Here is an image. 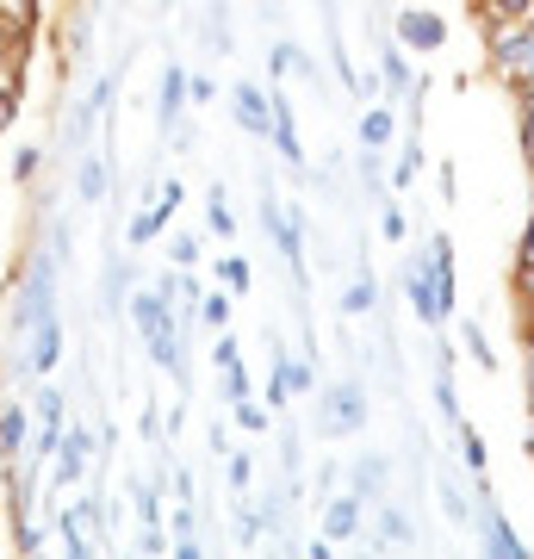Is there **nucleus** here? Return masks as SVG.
I'll list each match as a JSON object with an SVG mask.
<instances>
[{"mask_svg": "<svg viewBox=\"0 0 534 559\" xmlns=\"http://www.w3.org/2000/svg\"><path fill=\"white\" fill-rule=\"evenodd\" d=\"M529 187H534V162H529ZM515 267H534V193H529V224L515 237Z\"/></svg>", "mask_w": 534, "mask_h": 559, "instance_id": "39", "label": "nucleus"}, {"mask_svg": "<svg viewBox=\"0 0 534 559\" xmlns=\"http://www.w3.org/2000/svg\"><path fill=\"white\" fill-rule=\"evenodd\" d=\"M522 44H529V87H534V13L522 20Z\"/></svg>", "mask_w": 534, "mask_h": 559, "instance_id": "48", "label": "nucleus"}, {"mask_svg": "<svg viewBox=\"0 0 534 559\" xmlns=\"http://www.w3.org/2000/svg\"><path fill=\"white\" fill-rule=\"evenodd\" d=\"M522 411H534V323L522 330Z\"/></svg>", "mask_w": 534, "mask_h": 559, "instance_id": "40", "label": "nucleus"}, {"mask_svg": "<svg viewBox=\"0 0 534 559\" xmlns=\"http://www.w3.org/2000/svg\"><path fill=\"white\" fill-rule=\"evenodd\" d=\"M94 460H99L94 429H87V423H62V441H57V454H50V485H44V498L81 491V485L94 479Z\"/></svg>", "mask_w": 534, "mask_h": 559, "instance_id": "5", "label": "nucleus"}, {"mask_svg": "<svg viewBox=\"0 0 534 559\" xmlns=\"http://www.w3.org/2000/svg\"><path fill=\"white\" fill-rule=\"evenodd\" d=\"M168 540H175V559H199L205 547H199V510L193 503H168Z\"/></svg>", "mask_w": 534, "mask_h": 559, "instance_id": "26", "label": "nucleus"}, {"mask_svg": "<svg viewBox=\"0 0 534 559\" xmlns=\"http://www.w3.org/2000/svg\"><path fill=\"white\" fill-rule=\"evenodd\" d=\"M336 311H342V323L379 318V280H373V267H367V255L355 261V280H348V286H342V299H336Z\"/></svg>", "mask_w": 534, "mask_h": 559, "instance_id": "21", "label": "nucleus"}, {"mask_svg": "<svg viewBox=\"0 0 534 559\" xmlns=\"http://www.w3.org/2000/svg\"><path fill=\"white\" fill-rule=\"evenodd\" d=\"M274 156L286 162V168H293V175H305V138H298V112H293V100H286V94H280L274 87Z\"/></svg>", "mask_w": 534, "mask_h": 559, "instance_id": "20", "label": "nucleus"}, {"mask_svg": "<svg viewBox=\"0 0 534 559\" xmlns=\"http://www.w3.org/2000/svg\"><path fill=\"white\" fill-rule=\"evenodd\" d=\"M7 175H13L20 193H32L38 175H44V143H20V150H7Z\"/></svg>", "mask_w": 534, "mask_h": 559, "instance_id": "30", "label": "nucleus"}, {"mask_svg": "<svg viewBox=\"0 0 534 559\" xmlns=\"http://www.w3.org/2000/svg\"><path fill=\"white\" fill-rule=\"evenodd\" d=\"M175 498L193 503V473H187V466H175Z\"/></svg>", "mask_w": 534, "mask_h": 559, "instance_id": "47", "label": "nucleus"}, {"mask_svg": "<svg viewBox=\"0 0 534 559\" xmlns=\"http://www.w3.org/2000/svg\"><path fill=\"white\" fill-rule=\"evenodd\" d=\"M162 249H168V267H199V261H205L199 230H175V224H168V242H162Z\"/></svg>", "mask_w": 534, "mask_h": 559, "instance_id": "33", "label": "nucleus"}, {"mask_svg": "<svg viewBox=\"0 0 534 559\" xmlns=\"http://www.w3.org/2000/svg\"><path fill=\"white\" fill-rule=\"evenodd\" d=\"M131 274H138V261L119 255V242H112V255H106V267H99V311L106 318H119L124 299H131Z\"/></svg>", "mask_w": 534, "mask_h": 559, "instance_id": "22", "label": "nucleus"}, {"mask_svg": "<svg viewBox=\"0 0 534 559\" xmlns=\"http://www.w3.org/2000/svg\"><path fill=\"white\" fill-rule=\"evenodd\" d=\"M138 436L150 441V448H162V411H156V399H143V417H138Z\"/></svg>", "mask_w": 534, "mask_h": 559, "instance_id": "42", "label": "nucleus"}, {"mask_svg": "<svg viewBox=\"0 0 534 559\" xmlns=\"http://www.w3.org/2000/svg\"><path fill=\"white\" fill-rule=\"evenodd\" d=\"M367 510H373V503L342 485V491H330V498H317V535L330 540V547H348V540L367 535Z\"/></svg>", "mask_w": 534, "mask_h": 559, "instance_id": "7", "label": "nucleus"}, {"mask_svg": "<svg viewBox=\"0 0 534 559\" xmlns=\"http://www.w3.org/2000/svg\"><path fill=\"white\" fill-rule=\"evenodd\" d=\"M429 267H436V293L448 311H460V255H454V237L448 230H429Z\"/></svg>", "mask_w": 534, "mask_h": 559, "instance_id": "19", "label": "nucleus"}, {"mask_svg": "<svg viewBox=\"0 0 534 559\" xmlns=\"http://www.w3.org/2000/svg\"><path fill=\"white\" fill-rule=\"evenodd\" d=\"M454 460L466 466V479L473 485H485V473H491V448H485V429L466 423V417L454 423Z\"/></svg>", "mask_w": 534, "mask_h": 559, "instance_id": "25", "label": "nucleus"}, {"mask_svg": "<svg viewBox=\"0 0 534 559\" xmlns=\"http://www.w3.org/2000/svg\"><path fill=\"white\" fill-rule=\"evenodd\" d=\"M522 454L534 460V411H522Z\"/></svg>", "mask_w": 534, "mask_h": 559, "instance_id": "49", "label": "nucleus"}, {"mask_svg": "<svg viewBox=\"0 0 534 559\" xmlns=\"http://www.w3.org/2000/svg\"><path fill=\"white\" fill-rule=\"evenodd\" d=\"M205 230L212 237H237V212H230V193H224L218 180L205 187Z\"/></svg>", "mask_w": 534, "mask_h": 559, "instance_id": "31", "label": "nucleus"}, {"mask_svg": "<svg viewBox=\"0 0 534 559\" xmlns=\"http://www.w3.org/2000/svg\"><path fill=\"white\" fill-rule=\"evenodd\" d=\"M397 131H404V119H397V106H392V100H367V106H360V119H355L360 150H392Z\"/></svg>", "mask_w": 534, "mask_h": 559, "instance_id": "18", "label": "nucleus"}, {"mask_svg": "<svg viewBox=\"0 0 534 559\" xmlns=\"http://www.w3.org/2000/svg\"><path fill=\"white\" fill-rule=\"evenodd\" d=\"M385 7H397V0H385Z\"/></svg>", "mask_w": 534, "mask_h": 559, "instance_id": "51", "label": "nucleus"}, {"mask_svg": "<svg viewBox=\"0 0 534 559\" xmlns=\"http://www.w3.org/2000/svg\"><path fill=\"white\" fill-rule=\"evenodd\" d=\"M230 124L256 143L274 138V87H261V81H249V75L230 81Z\"/></svg>", "mask_w": 534, "mask_h": 559, "instance_id": "9", "label": "nucleus"}, {"mask_svg": "<svg viewBox=\"0 0 534 559\" xmlns=\"http://www.w3.org/2000/svg\"><path fill=\"white\" fill-rule=\"evenodd\" d=\"M311 429L317 441H355V436H367V423H373V385L367 380H355V373H342V380H323L311 392Z\"/></svg>", "mask_w": 534, "mask_h": 559, "instance_id": "2", "label": "nucleus"}, {"mask_svg": "<svg viewBox=\"0 0 534 559\" xmlns=\"http://www.w3.org/2000/svg\"><path fill=\"white\" fill-rule=\"evenodd\" d=\"M230 318H237V293L230 286H205L199 293V330L218 336V330H230Z\"/></svg>", "mask_w": 534, "mask_h": 559, "instance_id": "27", "label": "nucleus"}, {"mask_svg": "<svg viewBox=\"0 0 534 559\" xmlns=\"http://www.w3.org/2000/svg\"><path fill=\"white\" fill-rule=\"evenodd\" d=\"M454 342H460V355L473 360L478 373H503V355L491 348V336H485V323H478V318L454 311Z\"/></svg>", "mask_w": 534, "mask_h": 559, "instance_id": "23", "label": "nucleus"}, {"mask_svg": "<svg viewBox=\"0 0 534 559\" xmlns=\"http://www.w3.org/2000/svg\"><path fill=\"white\" fill-rule=\"evenodd\" d=\"M187 106H193V100H187V62L168 57V69H162V81H156V131H162V138L187 119Z\"/></svg>", "mask_w": 534, "mask_h": 559, "instance_id": "15", "label": "nucleus"}, {"mask_svg": "<svg viewBox=\"0 0 534 559\" xmlns=\"http://www.w3.org/2000/svg\"><path fill=\"white\" fill-rule=\"evenodd\" d=\"M473 13L485 32H503V25H522L534 13V0H473Z\"/></svg>", "mask_w": 534, "mask_h": 559, "instance_id": "29", "label": "nucleus"}, {"mask_svg": "<svg viewBox=\"0 0 534 559\" xmlns=\"http://www.w3.org/2000/svg\"><path fill=\"white\" fill-rule=\"evenodd\" d=\"M515 124H522V156L534 162V87L515 94Z\"/></svg>", "mask_w": 534, "mask_h": 559, "instance_id": "38", "label": "nucleus"}, {"mask_svg": "<svg viewBox=\"0 0 534 559\" xmlns=\"http://www.w3.org/2000/svg\"><path fill=\"white\" fill-rule=\"evenodd\" d=\"M478 491H485V485H473V491H466L454 466H436V503H441V516L454 522V528H466V535H473V516H478Z\"/></svg>", "mask_w": 534, "mask_h": 559, "instance_id": "16", "label": "nucleus"}, {"mask_svg": "<svg viewBox=\"0 0 534 559\" xmlns=\"http://www.w3.org/2000/svg\"><path fill=\"white\" fill-rule=\"evenodd\" d=\"M360 540H373V547H385V554H392V547H416V540H423V528H416V516L404 510V503L379 498L373 503V528H367Z\"/></svg>", "mask_w": 534, "mask_h": 559, "instance_id": "12", "label": "nucleus"}, {"mask_svg": "<svg viewBox=\"0 0 534 559\" xmlns=\"http://www.w3.org/2000/svg\"><path fill=\"white\" fill-rule=\"evenodd\" d=\"M44 540H50V528H44V522H32V516L13 522V547H20V554H44Z\"/></svg>", "mask_w": 534, "mask_h": 559, "instance_id": "37", "label": "nucleus"}, {"mask_svg": "<svg viewBox=\"0 0 534 559\" xmlns=\"http://www.w3.org/2000/svg\"><path fill=\"white\" fill-rule=\"evenodd\" d=\"M342 479H348V491H360L367 503L392 498V454H385V448H360V454L342 460Z\"/></svg>", "mask_w": 534, "mask_h": 559, "instance_id": "10", "label": "nucleus"}, {"mask_svg": "<svg viewBox=\"0 0 534 559\" xmlns=\"http://www.w3.org/2000/svg\"><path fill=\"white\" fill-rule=\"evenodd\" d=\"M392 38L404 44L411 57H441V50L454 44V20H448V13H436V7H411V0H397Z\"/></svg>", "mask_w": 534, "mask_h": 559, "instance_id": "6", "label": "nucleus"}, {"mask_svg": "<svg viewBox=\"0 0 534 559\" xmlns=\"http://www.w3.org/2000/svg\"><path fill=\"white\" fill-rule=\"evenodd\" d=\"M218 286H230V293H249V286H256V267H249V261L242 255H218Z\"/></svg>", "mask_w": 534, "mask_h": 559, "instance_id": "35", "label": "nucleus"}, {"mask_svg": "<svg viewBox=\"0 0 534 559\" xmlns=\"http://www.w3.org/2000/svg\"><path fill=\"white\" fill-rule=\"evenodd\" d=\"M218 385H224V404L249 399V367H230V373H218Z\"/></svg>", "mask_w": 534, "mask_h": 559, "instance_id": "44", "label": "nucleus"}, {"mask_svg": "<svg viewBox=\"0 0 534 559\" xmlns=\"http://www.w3.org/2000/svg\"><path fill=\"white\" fill-rule=\"evenodd\" d=\"M230 417H237V429H242V436H256V441H268V429H274V411H261V404H256V392L230 404Z\"/></svg>", "mask_w": 534, "mask_h": 559, "instance_id": "32", "label": "nucleus"}, {"mask_svg": "<svg viewBox=\"0 0 534 559\" xmlns=\"http://www.w3.org/2000/svg\"><path fill=\"white\" fill-rule=\"evenodd\" d=\"M441 200H448V205L460 200V175H454V162H441Z\"/></svg>", "mask_w": 534, "mask_h": 559, "instance_id": "46", "label": "nucleus"}, {"mask_svg": "<svg viewBox=\"0 0 534 559\" xmlns=\"http://www.w3.org/2000/svg\"><path fill=\"white\" fill-rule=\"evenodd\" d=\"M224 479H230V491H237V498H249V491H256V479H261L256 448H224Z\"/></svg>", "mask_w": 534, "mask_h": 559, "instance_id": "28", "label": "nucleus"}, {"mask_svg": "<svg viewBox=\"0 0 534 559\" xmlns=\"http://www.w3.org/2000/svg\"><path fill=\"white\" fill-rule=\"evenodd\" d=\"M423 168H429V156H423V131H416V124H404V131H397L392 162H385V180H392V193H411L416 180H423Z\"/></svg>", "mask_w": 534, "mask_h": 559, "instance_id": "17", "label": "nucleus"}, {"mask_svg": "<svg viewBox=\"0 0 534 559\" xmlns=\"http://www.w3.org/2000/svg\"><path fill=\"white\" fill-rule=\"evenodd\" d=\"M230 367H242V342L237 330H218L212 336V373H230Z\"/></svg>", "mask_w": 534, "mask_h": 559, "instance_id": "36", "label": "nucleus"}, {"mask_svg": "<svg viewBox=\"0 0 534 559\" xmlns=\"http://www.w3.org/2000/svg\"><path fill=\"white\" fill-rule=\"evenodd\" d=\"M199 38H205V50L212 57H237V32H230V0H205L199 7Z\"/></svg>", "mask_w": 534, "mask_h": 559, "instance_id": "24", "label": "nucleus"}, {"mask_svg": "<svg viewBox=\"0 0 534 559\" xmlns=\"http://www.w3.org/2000/svg\"><path fill=\"white\" fill-rule=\"evenodd\" d=\"M69 193H75V205H106L112 200V162L99 150H81L75 175H69Z\"/></svg>", "mask_w": 534, "mask_h": 559, "instance_id": "14", "label": "nucleus"}, {"mask_svg": "<svg viewBox=\"0 0 534 559\" xmlns=\"http://www.w3.org/2000/svg\"><path fill=\"white\" fill-rule=\"evenodd\" d=\"M25 448H32V399L7 385V392H0V460L20 466Z\"/></svg>", "mask_w": 534, "mask_h": 559, "instance_id": "11", "label": "nucleus"}, {"mask_svg": "<svg viewBox=\"0 0 534 559\" xmlns=\"http://www.w3.org/2000/svg\"><path fill=\"white\" fill-rule=\"evenodd\" d=\"M379 237H385V242H411V212L397 205V193L379 205Z\"/></svg>", "mask_w": 534, "mask_h": 559, "instance_id": "34", "label": "nucleus"}, {"mask_svg": "<svg viewBox=\"0 0 534 559\" xmlns=\"http://www.w3.org/2000/svg\"><path fill=\"white\" fill-rule=\"evenodd\" d=\"M44 0H0V13H13V20H38Z\"/></svg>", "mask_w": 534, "mask_h": 559, "instance_id": "45", "label": "nucleus"}, {"mask_svg": "<svg viewBox=\"0 0 534 559\" xmlns=\"http://www.w3.org/2000/svg\"><path fill=\"white\" fill-rule=\"evenodd\" d=\"M162 7H180V0H162Z\"/></svg>", "mask_w": 534, "mask_h": 559, "instance_id": "50", "label": "nucleus"}, {"mask_svg": "<svg viewBox=\"0 0 534 559\" xmlns=\"http://www.w3.org/2000/svg\"><path fill=\"white\" fill-rule=\"evenodd\" d=\"M256 218H261V230H268V242L280 249V261L293 267V286L305 293V286H311V274H305V230H311V205H293V200H280V193H274V175L261 168Z\"/></svg>", "mask_w": 534, "mask_h": 559, "instance_id": "3", "label": "nucleus"}, {"mask_svg": "<svg viewBox=\"0 0 534 559\" xmlns=\"http://www.w3.org/2000/svg\"><path fill=\"white\" fill-rule=\"evenodd\" d=\"M397 293H404V305H411V318L423 323V330H448L454 323V311L441 305V293H436V267H429V242L416 237L404 255H397Z\"/></svg>", "mask_w": 534, "mask_h": 559, "instance_id": "4", "label": "nucleus"}, {"mask_svg": "<svg viewBox=\"0 0 534 559\" xmlns=\"http://www.w3.org/2000/svg\"><path fill=\"white\" fill-rule=\"evenodd\" d=\"M473 535H478V547H485V554H497V559H529V540H522V528L510 522V510H503V503L491 498V485L478 491Z\"/></svg>", "mask_w": 534, "mask_h": 559, "instance_id": "8", "label": "nucleus"}, {"mask_svg": "<svg viewBox=\"0 0 534 559\" xmlns=\"http://www.w3.org/2000/svg\"><path fill=\"white\" fill-rule=\"evenodd\" d=\"M286 75H298L305 87H317V94H323V62H317L311 50H305V44H293V38H274V50H268V81L280 87Z\"/></svg>", "mask_w": 534, "mask_h": 559, "instance_id": "13", "label": "nucleus"}, {"mask_svg": "<svg viewBox=\"0 0 534 559\" xmlns=\"http://www.w3.org/2000/svg\"><path fill=\"white\" fill-rule=\"evenodd\" d=\"M187 100H193V106H212V100H218V81H212V75H193V69H187Z\"/></svg>", "mask_w": 534, "mask_h": 559, "instance_id": "43", "label": "nucleus"}, {"mask_svg": "<svg viewBox=\"0 0 534 559\" xmlns=\"http://www.w3.org/2000/svg\"><path fill=\"white\" fill-rule=\"evenodd\" d=\"M124 318H131V330L143 336L150 367H162V373L187 392V385H193V367H187V342H180V323H175V293L156 286V280H150V286H131Z\"/></svg>", "mask_w": 534, "mask_h": 559, "instance_id": "1", "label": "nucleus"}, {"mask_svg": "<svg viewBox=\"0 0 534 559\" xmlns=\"http://www.w3.org/2000/svg\"><path fill=\"white\" fill-rule=\"evenodd\" d=\"M330 491H342V460L336 454L317 460V498H330Z\"/></svg>", "mask_w": 534, "mask_h": 559, "instance_id": "41", "label": "nucleus"}]
</instances>
